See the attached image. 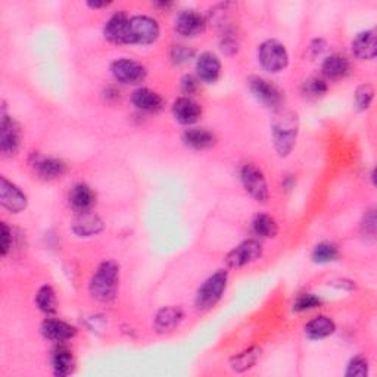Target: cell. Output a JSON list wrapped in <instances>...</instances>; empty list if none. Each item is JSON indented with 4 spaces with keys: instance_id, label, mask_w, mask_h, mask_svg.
<instances>
[{
    "instance_id": "cell-1",
    "label": "cell",
    "mask_w": 377,
    "mask_h": 377,
    "mask_svg": "<svg viewBox=\"0 0 377 377\" xmlns=\"http://www.w3.org/2000/svg\"><path fill=\"white\" fill-rule=\"evenodd\" d=\"M300 133V118L298 114L286 110V108H279L274 111L272 119V136L274 149L279 156H288L295 147L296 139Z\"/></svg>"
},
{
    "instance_id": "cell-2",
    "label": "cell",
    "mask_w": 377,
    "mask_h": 377,
    "mask_svg": "<svg viewBox=\"0 0 377 377\" xmlns=\"http://www.w3.org/2000/svg\"><path fill=\"white\" fill-rule=\"evenodd\" d=\"M119 281V267L114 261L102 263L90 280V295L101 302H110L115 298Z\"/></svg>"
},
{
    "instance_id": "cell-3",
    "label": "cell",
    "mask_w": 377,
    "mask_h": 377,
    "mask_svg": "<svg viewBox=\"0 0 377 377\" xmlns=\"http://www.w3.org/2000/svg\"><path fill=\"white\" fill-rule=\"evenodd\" d=\"M228 281V274L224 270H220L211 277H208L204 285H202L196 295V306L198 309H209L217 304L223 293L226 292Z\"/></svg>"
},
{
    "instance_id": "cell-4",
    "label": "cell",
    "mask_w": 377,
    "mask_h": 377,
    "mask_svg": "<svg viewBox=\"0 0 377 377\" xmlns=\"http://www.w3.org/2000/svg\"><path fill=\"white\" fill-rule=\"evenodd\" d=\"M258 59L265 71L280 73L289 64V53L277 40H265L258 49Z\"/></svg>"
},
{
    "instance_id": "cell-5",
    "label": "cell",
    "mask_w": 377,
    "mask_h": 377,
    "mask_svg": "<svg viewBox=\"0 0 377 377\" xmlns=\"http://www.w3.org/2000/svg\"><path fill=\"white\" fill-rule=\"evenodd\" d=\"M159 34V24L152 17L136 15L130 18V45H151L156 42Z\"/></svg>"
},
{
    "instance_id": "cell-6",
    "label": "cell",
    "mask_w": 377,
    "mask_h": 377,
    "mask_svg": "<svg viewBox=\"0 0 377 377\" xmlns=\"http://www.w3.org/2000/svg\"><path fill=\"white\" fill-rule=\"evenodd\" d=\"M240 180L245 187V191L255 200H258V202L268 200L270 193H268V184L261 168H258L253 164H245L240 170Z\"/></svg>"
},
{
    "instance_id": "cell-7",
    "label": "cell",
    "mask_w": 377,
    "mask_h": 377,
    "mask_svg": "<svg viewBox=\"0 0 377 377\" xmlns=\"http://www.w3.org/2000/svg\"><path fill=\"white\" fill-rule=\"evenodd\" d=\"M111 73L117 82L130 86L140 84L146 78L145 66L140 62L128 58H121L114 61L111 65Z\"/></svg>"
},
{
    "instance_id": "cell-8",
    "label": "cell",
    "mask_w": 377,
    "mask_h": 377,
    "mask_svg": "<svg viewBox=\"0 0 377 377\" xmlns=\"http://www.w3.org/2000/svg\"><path fill=\"white\" fill-rule=\"evenodd\" d=\"M263 246L257 240H245L227 253L226 263L232 268H242L261 258Z\"/></svg>"
},
{
    "instance_id": "cell-9",
    "label": "cell",
    "mask_w": 377,
    "mask_h": 377,
    "mask_svg": "<svg viewBox=\"0 0 377 377\" xmlns=\"http://www.w3.org/2000/svg\"><path fill=\"white\" fill-rule=\"evenodd\" d=\"M21 145V128L15 119L2 112L0 119V152L5 156L15 155Z\"/></svg>"
},
{
    "instance_id": "cell-10",
    "label": "cell",
    "mask_w": 377,
    "mask_h": 377,
    "mask_svg": "<svg viewBox=\"0 0 377 377\" xmlns=\"http://www.w3.org/2000/svg\"><path fill=\"white\" fill-rule=\"evenodd\" d=\"M249 89L252 94L257 98L264 106L273 108V110H279L283 103V93L268 80L263 77H252L249 80Z\"/></svg>"
},
{
    "instance_id": "cell-11",
    "label": "cell",
    "mask_w": 377,
    "mask_h": 377,
    "mask_svg": "<svg viewBox=\"0 0 377 377\" xmlns=\"http://www.w3.org/2000/svg\"><path fill=\"white\" fill-rule=\"evenodd\" d=\"M105 37L115 45H130V17L126 12H117L106 21Z\"/></svg>"
},
{
    "instance_id": "cell-12",
    "label": "cell",
    "mask_w": 377,
    "mask_h": 377,
    "mask_svg": "<svg viewBox=\"0 0 377 377\" xmlns=\"http://www.w3.org/2000/svg\"><path fill=\"white\" fill-rule=\"evenodd\" d=\"M0 204L12 214H18L27 208V196L18 186L6 177L0 179Z\"/></svg>"
},
{
    "instance_id": "cell-13",
    "label": "cell",
    "mask_w": 377,
    "mask_h": 377,
    "mask_svg": "<svg viewBox=\"0 0 377 377\" xmlns=\"http://www.w3.org/2000/svg\"><path fill=\"white\" fill-rule=\"evenodd\" d=\"M205 27H207L205 17L200 15L198 10L193 9L180 12L176 18V24H174V29H176V31L183 37L199 36L200 33L205 31Z\"/></svg>"
},
{
    "instance_id": "cell-14",
    "label": "cell",
    "mask_w": 377,
    "mask_h": 377,
    "mask_svg": "<svg viewBox=\"0 0 377 377\" xmlns=\"http://www.w3.org/2000/svg\"><path fill=\"white\" fill-rule=\"evenodd\" d=\"M196 73L199 82L212 84L217 82L221 74V62L212 52H204L196 61Z\"/></svg>"
},
{
    "instance_id": "cell-15",
    "label": "cell",
    "mask_w": 377,
    "mask_h": 377,
    "mask_svg": "<svg viewBox=\"0 0 377 377\" xmlns=\"http://www.w3.org/2000/svg\"><path fill=\"white\" fill-rule=\"evenodd\" d=\"M40 330H42V334L46 339L53 341L57 343L70 341L77 334V329L74 326L68 325V323H65L62 320H55V318L45 320Z\"/></svg>"
},
{
    "instance_id": "cell-16",
    "label": "cell",
    "mask_w": 377,
    "mask_h": 377,
    "mask_svg": "<svg viewBox=\"0 0 377 377\" xmlns=\"http://www.w3.org/2000/svg\"><path fill=\"white\" fill-rule=\"evenodd\" d=\"M172 115L180 124L192 126L202 115V108L191 98H179L172 103Z\"/></svg>"
},
{
    "instance_id": "cell-17",
    "label": "cell",
    "mask_w": 377,
    "mask_h": 377,
    "mask_svg": "<svg viewBox=\"0 0 377 377\" xmlns=\"http://www.w3.org/2000/svg\"><path fill=\"white\" fill-rule=\"evenodd\" d=\"M353 53L354 57L361 61H371L376 58L377 47H376V30L361 31L353 40Z\"/></svg>"
},
{
    "instance_id": "cell-18",
    "label": "cell",
    "mask_w": 377,
    "mask_h": 377,
    "mask_svg": "<svg viewBox=\"0 0 377 377\" xmlns=\"http://www.w3.org/2000/svg\"><path fill=\"white\" fill-rule=\"evenodd\" d=\"M73 230L80 237H90L103 230V221L93 211L80 212L73 224Z\"/></svg>"
},
{
    "instance_id": "cell-19",
    "label": "cell",
    "mask_w": 377,
    "mask_h": 377,
    "mask_svg": "<svg viewBox=\"0 0 377 377\" xmlns=\"http://www.w3.org/2000/svg\"><path fill=\"white\" fill-rule=\"evenodd\" d=\"M70 204L75 212H87L96 204V193L84 183L75 184L70 192Z\"/></svg>"
},
{
    "instance_id": "cell-20",
    "label": "cell",
    "mask_w": 377,
    "mask_h": 377,
    "mask_svg": "<svg viewBox=\"0 0 377 377\" xmlns=\"http://www.w3.org/2000/svg\"><path fill=\"white\" fill-rule=\"evenodd\" d=\"M133 105L145 112H159L164 108V99L151 89L140 87L133 93Z\"/></svg>"
},
{
    "instance_id": "cell-21",
    "label": "cell",
    "mask_w": 377,
    "mask_h": 377,
    "mask_svg": "<svg viewBox=\"0 0 377 377\" xmlns=\"http://www.w3.org/2000/svg\"><path fill=\"white\" fill-rule=\"evenodd\" d=\"M33 167L40 177L46 180H53L62 177L66 171V164L58 158L38 156L33 163Z\"/></svg>"
},
{
    "instance_id": "cell-22",
    "label": "cell",
    "mask_w": 377,
    "mask_h": 377,
    "mask_svg": "<svg viewBox=\"0 0 377 377\" xmlns=\"http://www.w3.org/2000/svg\"><path fill=\"white\" fill-rule=\"evenodd\" d=\"M183 320V311L179 306H165L159 309L155 317V329L158 333H168L176 330Z\"/></svg>"
},
{
    "instance_id": "cell-23",
    "label": "cell",
    "mask_w": 377,
    "mask_h": 377,
    "mask_svg": "<svg viewBox=\"0 0 377 377\" xmlns=\"http://www.w3.org/2000/svg\"><path fill=\"white\" fill-rule=\"evenodd\" d=\"M52 369L59 377L68 376L74 369V357L68 348L59 345L52 353Z\"/></svg>"
},
{
    "instance_id": "cell-24",
    "label": "cell",
    "mask_w": 377,
    "mask_h": 377,
    "mask_svg": "<svg viewBox=\"0 0 377 377\" xmlns=\"http://www.w3.org/2000/svg\"><path fill=\"white\" fill-rule=\"evenodd\" d=\"M336 330L334 321L326 316H318L305 325V334L309 339H325Z\"/></svg>"
},
{
    "instance_id": "cell-25",
    "label": "cell",
    "mask_w": 377,
    "mask_h": 377,
    "mask_svg": "<svg viewBox=\"0 0 377 377\" xmlns=\"http://www.w3.org/2000/svg\"><path fill=\"white\" fill-rule=\"evenodd\" d=\"M321 71L330 80L343 78L349 73V61L343 55L334 53L323 61Z\"/></svg>"
},
{
    "instance_id": "cell-26",
    "label": "cell",
    "mask_w": 377,
    "mask_h": 377,
    "mask_svg": "<svg viewBox=\"0 0 377 377\" xmlns=\"http://www.w3.org/2000/svg\"><path fill=\"white\" fill-rule=\"evenodd\" d=\"M183 142L193 149L202 151L208 149L215 143V136L205 128H188L183 134Z\"/></svg>"
},
{
    "instance_id": "cell-27",
    "label": "cell",
    "mask_w": 377,
    "mask_h": 377,
    "mask_svg": "<svg viewBox=\"0 0 377 377\" xmlns=\"http://www.w3.org/2000/svg\"><path fill=\"white\" fill-rule=\"evenodd\" d=\"M252 230L255 235L263 239H273L277 236L279 226L272 215L258 214L255 215V219L252 221Z\"/></svg>"
},
{
    "instance_id": "cell-28",
    "label": "cell",
    "mask_w": 377,
    "mask_h": 377,
    "mask_svg": "<svg viewBox=\"0 0 377 377\" xmlns=\"http://www.w3.org/2000/svg\"><path fill=\"white\" fill-rule=\"evenodd\" d=\"M260 357H261V349L257 348V346H252V348L246 349V351L240 353L236 357H233L232 361H230V366L237 373L246 371V370L252 369L255 364H257V361L260 360Z\"/></svg>"
},
{
    "instance_id": "cell-29",
    "label": "cell",
    "mask_w": 377,
    "mask_h": 377,
    "mask_svg": "<svg viewBox=\"0 0 377 377\" xmlns=\"http://www.w3.org/2000/svg\"><path fill=\"white\" fill-rule=\"evenodd\" d=\"M36 304L40 308V311H43L46 314H53L57 311V305H58V300H57V293L50 286H42L37 292L36 296Z\"/></svg>"
},
{
    "instance_id": "cell-30",
    "label": "cell",
    "mask_w": 377,
    "mask_h": 377,
    "mask_svg": "<svg viewBox=\"0 0 377 377\" xmlns=\"http://www.w3.org/2000/svg\"><path fill=\"white\" fill-rule=\"evenodd\" d=\"M339 249L330 242H321L313 251V261L317 264H329L338 261Z\"/></svg>"
},
{
    "instance_id": "cell-31",
    "label": "cell",
    "mask_w": 377,
    "mask_h": 377,
    "mask_svg": "<svg viewBox=\"0 0 377 377\" xmlns=\"http://www.w3.org/2000/svg\"><path fill=\"white\" fill-rule=\"evenodd\" d=\"M373 99H374V87L371 84L366 83L357 87L355 94H354V103L358 111L369 110Z\"/></svg>"
},
{
    "instance_id": "cell-32",
    "label": "cell",
    "mask_w": 377,
    "mask_h": 377,
    "mask_svg": "<svg viewBox=\"0 0 377 377\" xmlns=\"http://www.w3.org/2000/svg\"><path fill=\"white\" fill-rule=\"evenodd\" d=\"M302 90H304V93L306 94V96L320 98L327 91V83L325 82V80H321L318 77H311V78H308L306 82L304 83Z\"/></svg>"
},
{
    "instance_id": "cell-33",
    "label": "cell",
    "mask_w": 377,
    "mask_h": 377,
    "mask_svg": "<svg viewBox=\"0 0 377 377\" xmlns=\"http://www.w3.org/2000/svg\"><path fill=\"white\" fill-rule=\"evenodd\" d=\"M320 304H321V300L318 298V296L313 293H302L298 296V300L295 301L293 309L298 313H304V311H309V309L320 306Z\"/></svg>"
},
{
    "instance_id": "cell-34",
    "label": "cell",
    "mask_w": 377,
    "mask_h": 377,
    "mask_svg": "<svg viewBox=\"0 0 377 377\" xmlns=\"http://www.w3.org/2000/svg\"><path fill=\"white\" fill-rule=\"evenodd\" d=\"M348 377H366L369 374V362L364 357H355L348 364L346 373Z\"/></svg>"
},
{
    "instance_id": "cell-35",
    "label": "cell",
    "mask_w": 377,
    "mask_h": 377,
    "mask_svg": "<svg viewBox=\"0 0 377 377\" xmlns=\"http://www.w3.org/2000/svg\"><path fill=\"white\" fill-rule=\"evenodd\" d=\"M193 55H195V50L191 46L176 45L171 49V59L176 64H184L187 61H191Z\"/></svg>"
},
{
    "instance_id": "cell-36",
    "label": "cell",
    "mask_w": 377,
    "mask_h": 377,
    "mask_svg": "<svg viewBox=\"0 0 377 377\" xmlns=\"http://www.w3.org/2000/svg\"><path fill=\"white\" fill-rule=\"evenodd\" d=\"M0 246H2L0 248V252H2V255L5 257L12 246V233L9 230V227L6 226V223H2V245Z\"/></svg>"
},
{
    "instance_id": "cell-37",
    "label": "cell",
    "mask_w": 377,
    "mask_h": 377,
    "mask_svg": "<svg viewBox=\"0 0 377 377\" xmlns=\"http://www.w3.org/2000/svg\"><path fill=\"white\" fill-rule=\"evenodd\" d=\"M198 83H199V80L195 78L193 75H184L182 80V89L186 94H192L196 91Z\"/></svg>"
},
{
    "instance_id": "cell-38",
    "label": "cell",
    "mask_w": 377,
    "mask_h": 377,
    "mask_svg": "<svg viewBox=\"0 0 377 377\" xmlns=\"http://www.w3.org/2000/svg\"><path fill=\"white\" fill-rule=\"evenodd\" d=\"M366 232L369 230L370 235H374V230H376V215H374V211H369V214L366 215Z\"/></svg>"
},
{
    "instance_id": "cell-39",
    "label": "cell",
    "mask_w": 377,
    "mask_h": 377,
    "mask_svg": "<svg viewBox=\"0 0 377 377\" xmlns=\"http://www.w3.org/2000/svg\"><path fill=\"white\" fill-rule=\"evenodd\" d=\"M90 8H94V9H98V8H103V6H108L110 5V2H89L87 3Z\"/></svg>"
}]
</instances>
